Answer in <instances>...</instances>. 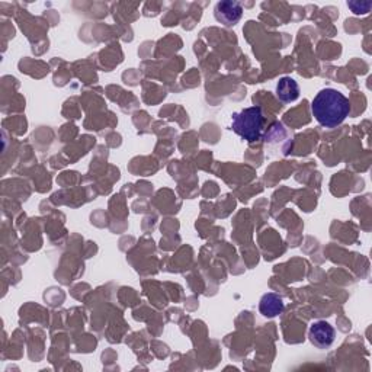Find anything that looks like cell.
I'll list each match as a JSON object with an SVG mask.
<instances>
[{"label": "cell", "instance_id": "obj_6", "mask_svg": "<svg viewBox=\"0 0 372 372\" xmlns=\"http://www.w3.org/2000/svg\"><path fill=\"white\" fill-rule=\"evenodd\" d=\"M277 96L278 99L284 103L295 102L299 96V86L293 77H282L280 79L277 85Z\"/></svg>", "mask_w": 372, "mask_h": 372}, {"label": "cell", "instance_id": "obj_4", "mask_svg": "<svg viewBox=\"0 0 372 372\" xmlns=\"http://www.w3.org/2000/svg\"><path fill=\"white\" fill-rule=\"evenodd\" d=\"M334 336L336 332L333 326H330L327 321L323 320L313 323L308 332L310 342L316 347H319V349H327V347H330L332 343L334 342Z\"/></svg>", "mask_w": 372, "mask_h": 372}, {"label": "cell", "instance_id": "obj_3", "mask_svg": "<svg viewBox=\"0 0 372 372\" xmlns=\"http://www.w3.org/2000/svg\"><path fill=\"white\" fill-rule=\"evenodd\" d=\"M215 19L224 27H234L236 23L242 19L243 8L237 2H232V0H224V2L217 3L214 9Z\"/></svg>", "mask_w": 372, "mask_h": 372}, {"label": "cell", "instance_id": "obj_2", "mask_svg": "<svg viewBox=\"0 0 372 372\" xmlns=\"http://www.w3.org/2000/svg\"><path fill=\"white\" fill-rule=\"evenodd\" d=\"M263 125H265V116L260 106H250L233 114V131L249 142L260 140Z\"/></svg>", "mask_w": 372, "mask_h": 372}, {"label": "cell", "instance_id": "obj_7", "mask_svg": "<svg viewBox=\"0 0 372 372\" xmlns=\"http://www.w3.org/2000/svg\"><path fill=\"white\" fill-rule=\"evenodd\" d=\"M347 6L352 9L354 14L361 15V14H368V12L372 8V3L371 2H361V3H359V2H349V3H347Z\"/></svg>", "mask_w": 372, "mask_h": 372}, {"label": "cell", "instance_id": "obj_5", "mask_svg": "<svg viewBox=\"0 0 372 372\" xmlns=\"http://www.w3.org/2000/svg\"><path fill=\"white\" fill-rule=\"evenodd\" d=\"M285 308V304L282 301V298L273 293H268L262 297L260 304H259V311L262 316H265L268 319L277 317L280 316Z\"/></svg>", "mask_w": 372, "mask_h": 372}, {"label": "cell", "instance_id": "obj_1", "mask_svg": "<svg viewBox=\"0 0 372 372\" xmlns=\"http://www.w3.org/2000/svg\"><path fill=\"white\" fill-rule=\"evenodd\" d=\"M311 112L320 125L334 128L349 116L351 103L342 92L327 88L314 96L311 102Z\"/></svg>", "mask_w": 372, "mask_h": 372}]
</instances>
